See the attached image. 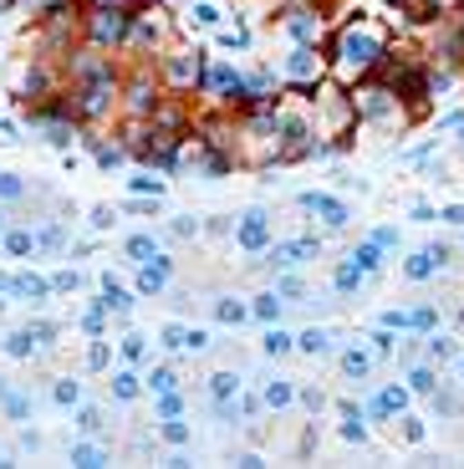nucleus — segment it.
Returning a JSON list of instances; mask_svg holds the SVG:
<instances>
[{"instance_id": "38", "label": "nucleus", "mask_w": 464, "mask_h": 469, "mask_svg": "<svg viewBox=\"0 0 464 469\" xmlns=\"http://www.w3.org/2000/svg\"><path fill=\"white\" fill-rule=\"evenodd\" d=\"M0 194H6V199H16V194H26V184H21V179H10V174H0Z\"/></svg>"}, {"instance_id": "33", "label": "nucleus", "mask_w": 464, "mask_h": 469, "mask_svg": "<svg viewBox=\"0 0 464 469\" xmlns=\"http://www.w3.org/2000/svg\"><path fill=\"white\" fill-rule=\"evenodd\" d=\"M77 398H82V388H77L72 377H67V383H57V403H61V408H72Z\"/></svg>"}, {"instance_id": "20", "label": "nucleus", "mask_w": 464, "mask_h": 469, "mask_svg": "<svg viewBox=\"0 0 464 469\" xmlns=\"http://www.w3.org/2000/svg\"><path fill=\"white\" fill-rule=\"evenodd\" d=\"M174 383H179L174 368H153L148 372V388H153V393H174Z\"/></svg>"}, {"instance_id": "4", "label": "nucleus", "mask_w": 464, "mask_h": 469, "mask_svg": "<svg viewBox=\"0 0 464 469\" xmlns=\"http://www.w3.org/2000/svg\"><path fill=\"white\" fill-rule=\"evenodd\" d=\"M265 240H270L265 210H250V214L240 219V245H245V250H265Z\"/></svg>"}, {"instance_id": "23", "label": "nucleus", "mask_w": 464, "mask_h": 469, "mask_svg": "<svg viewBox=\"0 0 464 469\" xmlns=\"http://www.w3.org/2000/svg\"><path fill=\"white\" fill-rule=\"evenodd\" d=\"M286 67H291V77H306V72L316 67V57H312V51L301 46V51H291V61H286Z\"/></svg>"}, {"instance_id": "37", "label": "nucleus", "mask_w": 464, "mask_h": 469, "mask_svg": "<svg viewBox=\"0 0 464 469\" xmlns=\"http://www.w3.org/2000/svg\"><path fill=\"white\" fill-rule=\"evenodd\" d=\"M123 357H128V362L143 357V337H123Z\"/></svg>"}, {"instance_id": "11", "label": "nucleus", "mask_w": 464, "mask_h": 469, "mask_svg": "<svg viewBox=\"0 0 464 469\" xmlns=\"http://www.w3.org/2000/svg\"><path fill=\"white\" fill-rule=\"evenodd\" d=\"M210 393H214V403H230V398L240 393V377L235 372H214L210 377Z\"/></svg>"}, {"instance_id": "30", "label": "nucleus", "mask_w": 464, "mask_h": 469, "mask_svg": "<svg viewBox=\"0 0 464 469\" xmlns=\"http://www.w3.org/2000/svg\"><path fill=\"white\" fill-rule=\"evenodd\" d=\"M163 439H169V444H189V428L179 423V413H174V419H163Z\"/></svg>"}, {"instance_id": "32", "label": "nucleus", "mask_w": 464, "mask_h": 469, "mask_svg": "<svg viewBox=\"0 0 464 469\" xmlns=\"http://www.w3.org/2000/svg\"><path fill=\"white\" fill-rule=\"evenodd\" d=\"M408 383H414L418 393H434V388H439V383H434V372H429V368H414V372H408Z\"/></svg>"}, {"instance_id": "26", "label": "nucleus", "mask_w": 464, "mask_h": 469, "mask_svg": "<svg viewBox=\"0 0 464 469\" xmlns=\"http://www.w3.org/2000/svg\"><path fill=\"white\" fill-rule=\"evenodd\" d=\"M214 317H220V321H235V327H240V321L250 317V311H245L240 301H220V306H214Z\"/></svg>"}, {"instance_id": "46", "label": "nucleus", "mask_w": 464, "mask_h": 469, "mask_svg": "<svg viewBox=\"0 0 464 469\" xmlns=\"http://www.w3.org/2000/svg\"><path fill=\"white\" fill-rule=\"evenodd\" d=\"M459 128H464V123H459Z\"/></svg>"}, {"instance_id": "34", "label": "nucleus", "mask_w": 464, "mask_h": 469, "mask_svg": "<svg viewBox=\"0 0 464 469\" xmlns=\"http://www.w3.org/2000/svg\"><path fill=\"white\" fill-rule=\"evenodd\" d=\"M6 413H10V419H26V413H31V403H26L21 393H6Z\"/></svg>"}, {"instance_id": "3", "label": "nucleus", "mask_w": 464, "mask_h": 469, "mask_svg": "<svg viewBox=\"0 0 464 469\" xmlns=\"http://www.w3.org/2000/svg\"><path fill=\"white\" fill-rule=\"evenodd\" d=\"M301 204L321 219V225H332V230H342V225H347V204H342V199H332V194H301Z\"/></svg>"}, {"instance_id": "9", "label": "nucleus", "mask_w": 464, "mask_h": 469, "mask_svg": "<svg viewBox=\"0 0 464 469\" xmlns=\"http://www.w3.org/2000/svg\"><path fill=\"white\" fill-rule=\"evenodd\" d=\"M434 266H439V255H434V250H418L403 270H408V281H429V276H434Z\"/></svg>"}, {"instance_id": "43", "label": "nucleus", "mask_w": 464, "mask_h": 469, "mask_svg": "<svg viewBox=\"0 0 464 469\" xmlns=\"http://www.w3.org/2000/svg\"><path fill=\"white\" fill-rule=\"evenodd\" d=\"M82 428H87V434H97V428H102V413L87 408V413H82Z\"/></svg>"}, {"instance_id": "22", "label": "nucleus", "mask_w": 464, "mask_h": 469, "mask_svg": "<svg viewBox=\"0 0 464 469\" xmlns=\"http://www.w3.org/2000/svg\"><path fill=\"white\" fill-rule=\"evenodd\" d=\"M296 347H301V352H312V357H316V352H327V332H301V337H296Z\"/></svg>"}, {"instance_id": "2", "label": "nucleus", "mask_w": 464, "mask_h": 469, "mask_svg": "<svg viewBox=\"0 0 464 469\" xmlns=\"http://www.w3.org/2000/svg\"><path fill=\"white\" fill-rule=\"evenodd\" d=\"M128 26H133L128 6H97L92 16H87V36H92L97 46H118V41H128Z\"/></svg>"}, {"instance_id": "40", "label": "nucleus", "mask_w": 464, "mask_h": 469, "mask_svg": "<svg viewBox=\"0 0 464 469\" xmlns=\"http://www.w3.org/2000/svg\"><path fill=\"white\" fill-rule=\"evenodd\" d=\"M276 291H281V296H291V301H296V296H301V281H291V276H286V281L276 286Z\"/></svg>"}, {"instance_id": "7", "label": "nucleus", "mask_w": 464, "mask_h": 469, "mask_svg": "<svg viewBox=\"0 0 464 469\" xmlns=\"http://www.w3.org/2000/svg\"><path fill=\"white\" fill-rule=\"evenodd\" d=\"M163 72H169L174 87H189V82L199 77V61H194V57H169V67H163Z\"/></svg>"}, {"instance_id": "17", "label": "nucleus", "mask_w": 464, "mask_h": 469, "mask_svg": "<svg viewBox=\"0 0 464 469\" xmlns=\"http://www.w3.org/2000/svg\"><path fill=\"white\" fill-rule=\"evenodd\" d=\"M102 296H108V301H102V306H112V311H128V306H133V301H128V291H123V286L118 281H102Z\"/></svg>"}, {"instance_id": "16", "label": "nucleus", "mask_w": 464, "mask_h": 469, "mask_svg": "<svg viewBox=\"0 0 464 469\" xmlns=\"http://www.w3.org/2000/svg\"><path fill=\"white\" fill-rule=\"evenodd\" d=\"M6 250H10V255H31V250H36V234H31V230H10V234H6Z\"/></svg>"}, {"instance_id": "8", "label": "nucleus", "mask_w": 464, "mask_h": 469, "mask_svg": "<svg viewBox=\"0 0 464 469\" xmlns=\"http://www.w3.org/2000/svg\"><path fill=\"white\" fill-rule=\"evenodd\" d=\"M153 102H159V97H153V87H148V77H138V82H133V87H128V108H133L138 117H143V112H153Z\"/></svg>"}, {"instance_id": "1", "label": "nucleus", "mask_w": 464, "mask_h": 469, "mask_svg": "<svg viewBox=\"0 0 464 469\" xmlns=\"http://www.w3.org/2000/svg\"><path fill=\"white\" fill-rule=\"evenodd\" d=\"M383 61V36H372V31H342V41H337V67L342 72H372Z\"/></svg>"}, {"instance_id": "18", "label": "nucleus", "mask_w": 464, "mask_h": 469, "mask_svg": "<svg viewBox=\"0 0 464 469\" xmlns=\"http://www.w3.org/2000/svg\"><path fill=\"white\" fill-rule=\"evenodd\" d=\"M128 255H133V260H153V255H159L153 234H133V240H128Z\"/></svg>"}, {"instance_id": "39", "label": "nucleus", "mask_w": 464, "mask_h": 469, "mask_svg": "<svg viewBox=\"0 0 464 469\" xmlns=\"http://www.w3.org/2000/svg\"><path fill=\"white\" fill-rule=\"evenodd\" d=\"M87 368H108V347H102V342L87 352Z\"/></svg>"}, {"instance_id": "13", "label": "nucleus", "mask_w": 464, "mask_h": 469, "mask_svg": "<svg viewBox=\"0 0 464 469\" xmlns=\"http://www.w3.org/2000/svg\"><path fill=\"white\" fill-rule=\"evenodd\" d=\"M363 276H367V270H363V266H357V260H352V255H347V260H342V266H337V291H352V286H357V281H363Z\"/></svg>"}, {"instance_id": "21", "label": "nucleus", "mask_w": 464, "mask_h": 469, "mask_svg": "<svg viewBox=\"0 0 464 469\" xmlns=\"http://www.w3.org/2000/svg\"><path fill=\"white\" fill-rule=\"evenodd\" d=\"M291 347H296V342H291V337H286V332H276V327H270V332H265V352H270V357H286V352H291Z\"/></svg>"}, {"instance_id": "19", "label": "nucleus", "mask_w": 464, "mask_h": 469, "mask_svg": "<svg viewBox=\"0 0 464 469\" xmlns=\"http://www.w3.org/2000/svg\"><path fill=\"white\" fill-rule=\"evenodd\" d=\"M255 317H261V321H276L281 317V296L276 291H270V296H255Z\"/></svg>"}, {"instance_id": "12", "label": "nucleus", "mask_w": 464, "mask_h": 469, "mask_svg": "<svg viewBox=\"0 0 464 469\" xmlns=\"http://www.w3.org/2000/svg\"><path fill=\"white\" fill-rule=\"evenodd\" d=\"M10 291H16V296H31V301H41L51 286H46L41 276H16V281H10Z\"/></svg>"}, {"instance_id": "31", "label": "nucleus", "mask_w": 464, "mask_h": 469, "mask_svg": "<svg viewBox=\"0 0 464 469\" xmlns=\"http://www.w3.org/2000/svg\"><path fill=\"white\" fill-rule=\"evenodd\" d=\"M102 459H108V454L92 449V444H77V449H72V464H102Z\"/></svg>"}, {"instance_id": "14", "label": "nucleus", "mask_w": 464, "mask_h": 469, "mask_svg": "<svg viewBox=\"0 0 464 469\" xmlns=\"http://www.w3.org/2000/svg\"><path fill=\"white\" fill-rule=\"evenodd\" d=\"M31 347H36V332H31V327L6 337V352H10V357H31Z\"/></svg>"}, {"instance_id": "5", "label": "nucleus", "mask_w": 464, "mask_h": 469, "mask_svg": "<svg viewBox=\"0 0 464 469\" xmlns=\"http://www.w3.org/2000/svg\"><path fill=\"white\" fill-rule=\"evenodd\" d=\"M159 36H163L159 10H143V16H133V26H128V41H133V46H153Z\"/></svg>"}, {"instance_id": "36", "label": "nucleus", "mask_w": 464, "mask_h": 469, "mask_svg": "<svg viewBox=\"0 0 464 469\" xmlns=\"http://www.w3.org/2000/svg\"><path fill=\"white\" fill-rule=\"evenodd\" d=\"M434 403H439V413H449V419H454V413H464V403H459L454 393H434Z\"/></svg>"}, {"instance_id": "10", "label": "nucleus", "mask_w": 464, "mask_h": 469, "mask_svg": "<svg viewBox=\"0 0 464 469\" xmlns=\"http://www.w3.org/2000/svg\"><path fill=\"white\" fill-rule=\"evenodd\" d=\"M403 408H408V393H403V388H383L378 403H372V413H403Z\"/></svg>"}, {"instance_id": "44", "label": "nucleus", "mask_w": 464, "mask_h": 469, "mask_svg": "<svg viewBox=\"0 0 464 469\" xmlns=\"http://www.w3.org/2000/svg\"><path fill=\"white\" fill-rule=\"evenodd\" d=\"M439 219H449V225H459V230H464V204H454V210H444Z\"/></svg>"}, {"instance_id": "6", "label": "nucleus", "mask_w": 464, "mask_h": 469, "mask_svg": "<svg viewBox=\"0 0 464 469\" xmlns=\"http://www.w3.org/2000/svg\"><path fill=\"white\" fill-rule=\"evenodd\" d=\"M163 286H169V260H159V255L143 260V270H138V291H153V296H159Z\"/></svg>"}, {"instance_id": "41", "label": "nucleus", "mask_w": 464, "mask_h": 469, "mask_svg": "<svg viewBox=\"0 0 464 469\" xmlns=\"http://www.w3.org/2000/svg\"><path fill=\"white\" fill-rule=\"evenodd\" d=\"M429 352H434V357H439V362H444V357H454V347H449V342H439V337H434V342H429Z\"/></svg>"}, {"instance_id": "45", "label": "nucleus", "mask_w": 464, "mask_h": 469, "mask_svg": "<svg viewBox=\"0 0 464 469\" xmlns=\"http://www.w3.org/2000/svg\"><path fill=\"white\" fill-rule=\"evenodd\" d=\"M459 372H464V362H459Z\"/></svg>"}, {"instance_id": "25", "label": "nucleus", "mask_w": 464, "mask_h": 469, "mask_svg": "<svg viewBox=\"0 0 464 469\" xmlns=\"http://www.w3.org/2000/svg\"><path fill=\"white\" fill-rule=\"evenodd\" d=\"M291 398H296V393H291V383H270V388H265V403H270V408H286Z\"/></svg>"}, {"instance_id": "27", "label": "nucleus", "mask_w": 464, "mask_h": 469, "mask_svg": "<svg viewBox=\"0 0 464 469\" xmlns=\"http://www.w3.org/2000/svg\"><path fill=\"white\" fill-rule=\"evenodd\" d=\"M291 31L301 36V41H312V36H316V21L306 16V10H296V16H291Z\"/></svg>"}, {"instance_id": "42", "label": "nucleus", "mask_w": 464, "mask_h": 469, "mask_svg": "<svg viewBox=\"0 0 464 469\" xmlns=\"http://www.w3.org/2000/svg\"><path fill=\"white\" fill-rule=\"evenodd\" d=\"M159 408H163V419H174V413H179V393H163Z\"/></svg>"}, {"instance_id": "24", "label": "nucleus", "mask_w": 464, "mask_h": 469, "mask_svg": "<svg viewBox=\"0 0 464 469\" xmlns=\"http://www.w3.org/2000/svg\"><path fill=\"white\" fill-rule=\"evenodd\" d=\"M352 260H357L363 270H378V266H383V260H378V240H372V245H357V250H352Z\"/></svg>"}, {"instance_id": "15", "label": "nucleus", "mask_w": 464, "mask_h": 469, "mask_svg": "<svg viewBox=\"0 0 464 469\" xmlns=\"http://www.w3.org/2000/svg\"><path fill=\"white\" fill-rule=\"evenodd\" d=\"M342 372L347 377H367L372 372V357H367V352H342Z\"/></svg>"}, {"instance_id": "35", "label": "nucleus", "mask_w": 464, "mask_h": 469, "mask_svg": "<svg viewBox=\"0 0 464 469\" xmlns=\"http://www.w3.org/2000/svg\"><path fill=\"white\" fill-rule=\"evenodd\" d=\"M163 342H169V347H189V327H179V321L163 327Z\"/></svg>"}, {"instance_id": "29", "label": "nucleus", "mask_w": 464, "mask_h": 469, "mask_svg": "<svg viewBox=\"0 0 464 469\" xmlns=\"http://www.w3.org/2000/svg\"><path fill=\"white\" fill-rule=\"evenodd\" d=\"M112 393H118V398H138V377L133 372H118V377H112Z\"/></svg>"}, {"instance_id": "28", "label": "nucleus", "mask_w": 464, "mask_h": 469, "mask_svg": "<svg viewBox=\"0 0 464 469\" xmlns=\"http://www.w3.org/2000/svg\"><path fill=\"white\" fill-rule=\"evenodd\" d=\"M46 87H51V72H46V67H36L31 77H26V92H31V97H41Z\"/></svg>"}]
</instances>
